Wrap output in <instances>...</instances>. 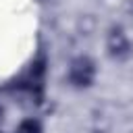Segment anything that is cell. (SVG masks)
<instances>
[{
	"mask_svg": "<svg viewBox=\"0 0 133 133\" xmlns=\"http://www.w3.org/2000/svg\"><path fill=\"white\" fill-rule=\"evenodd\" d=\"M108 50L116 58H121V56H125L129 52V42H127V37H125V33L121 29H112L110 31V35H108Z\"/></svg>",
	"mask_w": 133,
	"mask_h": 133,
	"instance_id": "2",
	"label": "cell"
},
{
	"mask_svg": "<svg viewBox=\"0 0 133 133\" xmlns=\"http://www.w3.org/2000/svg\"><path fill=\"white\" fill-rule=\"evenodd\" d=\"M94 75H96V66L94 62L87 58V56H79L71 62V69H69V79L73 85L77 87H85L94 81Z\"/></svg>",
	"mask_w": 133,
	"mask_h": 133,
	"instance_id": "1",
	"label": "cell"
},
{
	"mask_svg": "<svg viewBox=\"0 0 133 133\" xmlns=\"http://www.w3.org/2000/svg\"><path fill=\"white\" fill-rule=\"evenodd\" d=\"M17 133H42V125L33 118H27L17 127Z\"/></svg>",
	"mask_w": 133,
	"mask_h": 133,
	"instance_id": "3",
	"label": "cell"
}]
</instances>
